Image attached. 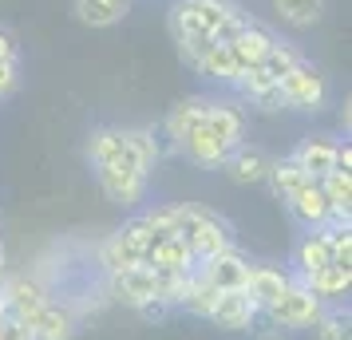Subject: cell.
I'll return each mask as SVG.
<instances>
[{"label": "cell", "mask_w": 352, "mask_h": 340, "mask_svg": "<svg viewBox=\"0 0 352 340\" xmlns=\"http://www.w3.org/2000/svg\"><path fill=\"white\" fill-rule=\"evenodd\" d=\"M175 229H178V238L190 245V253L198 261L238 245L234 226L226 222L222 214L206 210V206H194V202H175Z\"/></svg>", "instance_id": "cell-1"}, {"label": "cell", "mask_w": 352, "mask_h": 340, "mask_svg": "<svg viewBox=\"0 0 352 340\" xmlns=\"http://www.w3.org/2000/svg\"><path fill=\"white\" fill-rule=\"evenodd\" d=\"M151 242H155V234H151V229L143 226V218L135 214V218H127L123 226L111 229V234L99 242V249H96L99 269H103V273H115V269H127V265H143Z\"/></svg>", "instance_id": "cell-2"}, {"label": "cell", "mask_w": 352, "mask_h": 340, "mask_svg": "<svg viewBox=\"0 0 352 340\" xmlns=\"http://www.w3.org/2000/svg\"><path fill=\"white\" fill-rule=\"evenodd\" d=\"M320 308H324V301L313 297L309 285L293 281V285H289V289L281 293V297L261 313V317H265V324L277 328V332H305V328H313V324H317Z\"/></svg>", "instance_id": "cell-3"}, {"label": "cell", "mask_w": 352, "mask_h": 340, "mask_svg": "<svg viewBox=\"0 0 352 340\" xmlns=\"http://www.w3.org/2000/svg\"><path fill=\"white\" fill-rule=\"evenodd\" d=\"M277 91H281V107H285V111L317 115V111H324V103H329V76H324L313 60H301L285 80L277 83Z\"/></svg>", "instance_id": "cell-4"}, {"label": "cell", "mask_w": 352, "mask_h": 340, "mask_svg": "<svg viewBox=\"0 0 352 340\" xmlns=\"http://www.w3.org/2000/svg\"><path fill=\"white\" fill-rule=\"evenodd\" d=\"M241 8L238 0H175L170 4V36H210L226 24V16Z\"/></svg>", "instance_id": "cell-5"}, {"label": "cell", "mask_w": 352, "mask_h": 340, "mask_svg": "<svg viewBox=\"0 0 352 340\" xmlns=\"http://www.w3.org/2000/svg\"><path fill=\"white\" fill-rule=\"evenodd\" d=\"M103 301L139 313V308L151 305V301H162L159 297V273L146 269V265H127V269L103 273Z\"/></svg>", "instance_id": "cell-6"}, {"label": "cell", "mask_w": 352, "mask_h": 340, "mask_svg": "<svg viewBox=\"0 0 352 340\" xmlns=\"http://www.w3.org/2000/svg\"><path fill=\"white\" fill-rule=\"evenodd\" d=\"M96 182L103 198L111 206H123V210H135L143 206L146 194H151V174L139 170L135 162H107V166H96Z\"/></svg>", "instance_id": "cell-7"}, {"label": "cell", "mask_w": 352, "mask_h": 340, "mask_svg": "<svg viewBox=\"0 0 352 340\" xmlns=\"http://www.w3.org/2000/svg\"><path fill=\"white\" fill-rule=\"evenodd\" d=\"M52 301L48 285L40 277H28V273H12L0 281V305L12 321H24V324H36L40 308Z\"/></svg>", "instance_id": "cell-8"}, {"label": "cell", "mask_w": 352, "mask_h": 340, "mask_svg": "<svg viewBox=\"0 0 352 340\" xmlns=\"http://www.w3.org/2000/svg\"><path fill=\"white\" fill-rule=\"evenodd\" d=\"M194 273L202 277L206 285H214L218 293H230V289H241L245 285V273H250V253H241L238 245H230L214 258H202L194 265Z\"/></svg>", "instance_id": "cell-9"}, {"label": "cell", "mask_w": 352, "mask_h": 340, "mask_svg": "<svg viewBox=\"0 0 352 340\" xmlns=\"http://www.w3.org/2000/svg\"><path fill=\"white\" fill-rule=\"evenodd\" d=\"M206 321L214 324L218 332H254L257 321H261V313H257L254 301L241 289H230V293H218V301H214Z\"/></svg>", "instance_id": "cell-10"}, {"label": "cell", "mask_w": 352, "mask_h": 340, "mask_svg": "<svg viewBox=\"0 0 352 340\" xmlns=\"http://www.w3.org/2000/svg\"><path fill=\"white\" fill-rule=\"evenodd\" d=\"M293 285V273L281 269V265H270V261H250V273H245V285L241 293L254 301L257 313H265V308L281 297V293Z\"/></svg>", "instance_id": "cell-11"}, {"label": "cell", "mask_w": 352, "mask_h": 340, "mask_svg": "<svg viewBox=\"0 0 352 340\" xmlns=\"http://www.w3.org/2000/svg\"><path fill=\"white\" fill-rule=\"evenodd\" d=\"M285 210L305 234H309V229H329V222H333V214H336L333 206H329L324 190H320V182H305L297 194H289Z\"/></svg>", "instance_id": "cell-12"}, {"label": "cell", "mask_w": 352, "mask_h": 340, "mask_svg": "<svg viewBox=\"0 0 352 340\" xmlns=\"http://www.w3.org/2000/svg\"><path fill=\"white\" fill-rule=\"evenodd\" d=\"M206 107H210V95H186L182 103H175V107L166 111V119L159 123V135L175 155H178V143H182L190 131H198L206 123Z\"/></svg>", "instance_id": "cell-13"}, {"label": "cell", "mask_w": 352, "mask_h": 340, "mask_svg": "<svg viewBox=\"0 0 352 340\" xmlns=\"http://www.w3.org/2000/svg\"><path fill=\"white\" fill-rule=\"evenodd\" d=\"M336 150H340V139H333V135H305L289 159L301 166L305 179L320 182L329 170H336Z\"/></svg>", "instance_id": "cell-14"}, {"label": "cell", "mask_w": 352, "mask_h": 340, "mask_svg": "<svg viewBox=\"0 0 352 340\" xmlns=\"http://www.w3.org/2000/svg\"><path fill=\"white\" fill-rule=\"evenodd\" d=\"M222 174L234 182V186H261L265 174H270V155H265V146H257V143L234 146L222 162Z\"/></svg>", "instance_id": "cell-15"}, {"label": "cell", "mask_w": 352, "mask_h": 340, "mask_svg": "<svg viewBox=\"0 0 352 340\" xmlns=\"http://www.w3.org/2000/svg\"><path fill=\"white\" fill-rule=\"evenodd\" d=\"M230 150H234V146L226 143V139H218L206 123L198 131H190V135L178 143V155L190 162V166H198V170H222V162H226Z\"/></svg>", "instance_id": "cell-16"}, {"label": "cell", "mask_w": 352, "mask_h": 340, "mask_svg": "<svg viewBox=\"0 0 352 340\" xmlns=\"http://www.w3.org/2000/svg\"><path fill=\"white\" fill-rule=\"evenodd\" d=\"M87 162H91V170L96 166H107V162H135L139 166V159H135V150L127 143V131L111 127V123H103V127H96L87 135Z\"/></svg>", "instance_id": "cell-17"}, {"label": "cell", "mask_w": 352, "mask_h": 340, "mask_svg": "<svg viewBox=\"0 0 352 340\" xmlns=\"http://www.w3.org/2000/svg\"><path fill=\"white\" fill-rule=\"evenodd\" d=\"M76 332H80V308H76V301H56V297L40 308V317L32 324L36 340H76Z\"/></svg>", "instance_id": "cell-18"}, {"label": "cell", "mask_w": 352, "mask_h": 340, "mask_svg": "<svg viewBox=\"0 0 352 340\" xmlns=\"http://www.w3.org/2000/svg\"><path fill=\"white\" fill-rule=\"evenodd\" d=\"M333 261V245H329V229H309L301 234L297 242H293V253H289V273L293 281H305L309 273H317L320 265H329Z\"/></svg>", "instance_id": "cell-19"}, {"label": "cell", "mask_w": 352, "mask_h": 340, "mask_svg": "<svg viewBox=\"0 0 352 340\" xmlns=\"http://www.w3.org/2000/svg\"><path fill=\"white\" fill-rule=\"evenodd\" d=\"M143 265L146 269H155V273H194L198 258L190 253V245L175 234V238H155L151 249H146Z\"/></svg>", "instance_id": "cell-20"}, {"label": "cell", "mask_w": 352, "mask_h": 340, "mask_svg": "<svg viewBox=\"0 0 352 340\" xmlns=\"http://www.w3.org/2000/svg\"><path fill=\"white\" fill-rule=\"evenodd\" d=\"M206 127L226 139L230 146H241L245 143V127H250V119H245V107L234 103V99H214L210 95V107H206Z\"/></svg>", "instance_id": "cell-21"}, {"label": "cell", "mask_w": 352, "mask_h": 340, "mask_svg": "<svg viewBox=\"0 0 352 340\" xmlns=\"http://www.w3.org/2000/svg\"><path fill=\"white\" fill-rule=\"evenodd\" d=\"M277 44V36H273V28H265L261 20H250L245 28H241L234 40H230V52H234V60L241 64V71L245 67H257L265 56H270V48Z\"/></svg>", "instance_id": "cell-22"}, {"label": "cell", "mask_w": 352, "mask_h": 340, "mask_svg": "<svg viewBox=\"0 0 352 340\" xmlns=\"http://www.w3.org/2000/svg\"><path fill=\"white\" fill-rule=\"evenodd\" d=\"M238 91H241V99H245V107H257V111H265V115L285 111V107H281V91H277V83H273L261 67H245V71H241Z\"/></svg>", "instance_id": "cell-23"}, {"label": "cell", "mask_w": 352, "mask_h": 340, "mask_svg": "<svg viewBox=\"0 0 352 340\" xmlns=\"http://www.w3.org/2000/svg\"><path fill=\"white\" fill-rule=\"evenodd\" d=\"M301 285H309L313 289V297H320L324 305H336V301H344L349 297V289H352V269L349 265H320L317 273H309L301 281Z\"/></svg>", "instance_id": "cell-24"}, {"label": "cell", "mask_w": 352, "mask_h": 340, "mask_svg": "<svg viewBox=\"0 0 352 340\" xmlns=\"http://www.w3.org/2000/svg\"><path fill=\"white\" fill-rule=\"evenodd\" d=\"M72 12L87 28H115L131 12V0H72Z\"/></svg>", "instance_id": "cell-25"}, {"label": "cell", "mask_w": 352, "mask_h": 340, "mask_svg": "<svg viewBox=\"0 0 352 340\" xmlns=\"http://www.w3.org/2000/svg\"><path fill=\"white\" fill-rule=\"evenodd\" d=\"M194 71H198V76H206V80H214L218 87H238V80H241V64L234 60L230 44H210L206 56L198 60Z\"/></svg>", "instance_id": "cell-26"}, {"label": "cell", "mask_w": 352, "mask_h": 340, "mask_svg": "<svg viewBox=\"0 0 352 340\" xmlns=\"http://www.w3.org/2000/svg\"><path fill=\"white\" fill-rule=\"evenodd\" d=\"M305 182H313V179H305L301 166L285 155V159H270V174H265L261 186H270V194L277 198V202H285L289 194H297V190H301Z\"/></svg>", "instance_id": "cell-27"}, {"label": "cell", "mask_w": 352, "mask_h": 340, "mask_svg": "<svg viewBox=\"0 0 352 340\" xmlns=\"http://www.w3.org/2000/svg\"><path fill=\"white\" fill-rule=\"evenodd\" d=\"M324 8H329V0H273V12L289 28H317L324 20Z\"/></svg>", "instance_id": "cell-28"}, {"label": "cell", "mask_w": 352, "mask_h": 340, "mask_svg": "<svg viewBox=\"0 0 352 340\" xmlns=\"http://www.w3.org/2000/svg\"><path fill=\"white\" fill-rule=\"evenodd\" d=\"M214 301H218V289L214 285H206L198 273L186 277V293H182V301H178V308H186L190 317H198V321H206L210 308H214Z\"/></svg>", "instance_id": "cell-29"}, {"label": "cell", "mask_w": 352, "mask_h": 340, "mask_svg": "<svg viewBox=\"0 0 352 340\" xmlns=\"http://www.w3.org/2000/svg\"><path fill=\"white\" fill-rule=\"evenodd\" d=\"M301 60H305V56H301L297 48H293V44L277 40V44L270 48V56H265V60H261L257 67H261V71H265V76H270L273 83H281V80L289 76V71H293V67L301 64Z\"/></svg>", "instance_id": "cell-30"}, {"label": "cell", "mask_w": 352, "mask_h": 340, "mask_svg": "<svg viewBox=\"0 0 352 340\" xmlns=\"http://www.w3.org/2000/svg\"><path fill=\"white\" fill-rule=\"evenodd\" d=\"M313 332H317V340H352V317L349 308H320L317 324H313Z\"/></svg>", "instance_id": "cell-31"}, {"label": "cell", "mask_w": 352, "mask_h": 340, "mask_svg": "<svg viewBox=\"0 0 352 340\" xmlns=\"http://www.w3.org/2000/svg\"><path fill=\"white\" fill-rule=\"evenodd\" d=\"M320 190L329 198V206L336 214H352V174L344 170H329L324 179H320Z\"/></svg>", "instance_id": "cell-32"}, {"label": "cell", "mask_w": 352, "mask_h": 340, "mask_svg": "<svg viewBox=\"0 0 352 340\" xmlns=\"http://www.w3.org/2000/svg\"><path fill=\"white\" fill-rule=\"evenodd\" d=\"M0 340H36V337H32V324L4 317V321H0Z\"/></svg>", "instance_id": "cell-33"}, {"label": "cell", "mask_w": 352, "mask_h": 340, "mask_svg": "<svg viewBox=\"0 0 352 340\" xmlns=\"http://www.w3.org/2000/svg\"><path fill=\"white\" fill-rule=\"evenodd\" d=\"M20 87V64H0V99H8Z\"/></svg>", "instance_id": "cell-34"}, {"label": "cell", "mask_w": 352, "mask_h": 340, "mask_svg": "<svg viewBox=\"0 0 352 340\" xmlns=\"http://www.w3.org/2000/svg\"><path fill=\"white\" fill-rule=\"evenodd\" d=\"M0 64H20L16 40H12V32H4V28H0Z\"/></svg>", "instance_id": "cell-35"}, {"label": "cell", "mask_w": 352, "mask_h": 340, "mask_svg": "<svg viewBox=\"0 0 352 340\" xmlns=\"http://www.w3.org/2000/svg\"><path fill=\"white\" fill-rule=\"evenodd\" d=\"M166 313H170V305H166V301H151V305L139 308V317H143V321H162Z\"/></svg>", "instance_id": "cell-36"}, {"label": "cell", "mask_w": 352, "mask_h": 340, "mask_svg": "<svg viewBox=\"0 0 352 340\" xmlns=\"http://www.w3.org/2000/svg\"><path fill=\"white\" fill-rule=\"evenodd\" d=\"M8 277V258H4V245H0V281Z\"/></svg>", "instance_id": "cell-37"}, {"label": "cell", "mask_w": 352, "mask_h": 340, "mask_svg": "<svg viewBox=\"0 0 352 340\" xmlns=\"http://www.w3.org/2000/svg\"><path fill=\"white\" fill-rule=\"evenodd\" d=\"M4 317H8V313H4V305H0V321H4Z\"/></svg>", "instance_id": "cell-38"}]
</instances>
